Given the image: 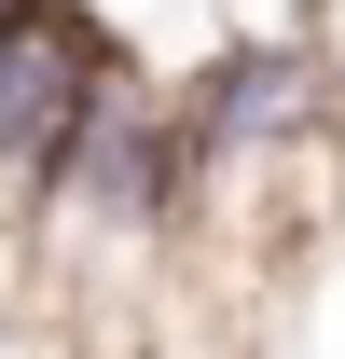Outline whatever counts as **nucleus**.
<instances>
[{"label": "nucleus", "instance_id": "f03ea898", "mask_svg": "<svg viewBox=\"0 0 345 359\" xmlns=\"http://www.w3.org/2000/svg\"><path fill=\"white\" fill-rule=\"evenodd\" d=\"M125 69V42L83 0H0V222L28 208V180L55 166V138L83 125V97Z\"/></svg>", "mask_w": 345, "mask_h": 359}, {"label": "nucleus", "instance_id": "f257e3e1", "mask_svg": "<svg viewBox=\"0 0 345 359\" xmlns=\"http://www.w3.org/2000/svg\"><path fill=\"white\" fill-rule=\"evenodd\" d=\"M180 152H290V138H345V69L318 55V28H262L221 42L194 83H166Z\"/></svg>", "mask_w": 345, "mask_h": 359}]
</instances>
